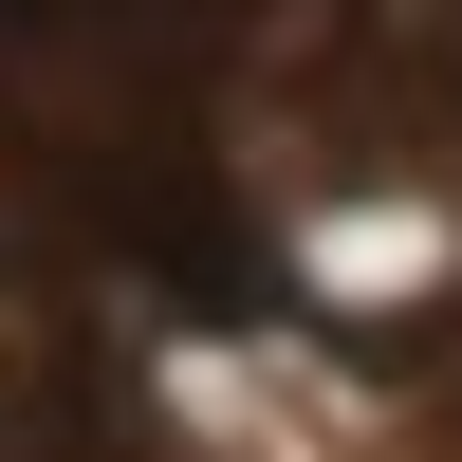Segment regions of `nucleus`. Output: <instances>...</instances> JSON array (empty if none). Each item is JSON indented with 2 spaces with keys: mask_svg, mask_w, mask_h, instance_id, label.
Instances as JSON below:
<instances>
[{
  "mask_svg": "<svg viewBox=\"0 0 462 462\" xmlns=\"http://www.w3.org/2000/svg\"><path fill=\"white\" fill-rule=\"evenodd\" d=\"M259 0H0V148L93 259L167 296H259L278 241L241 204Z\"/></svg>",
  "mask_w": 462,
  "mask_h": 462,
  "instance_id": "f257e3e1",
  "label": "nucleus"
}]
</instances>
